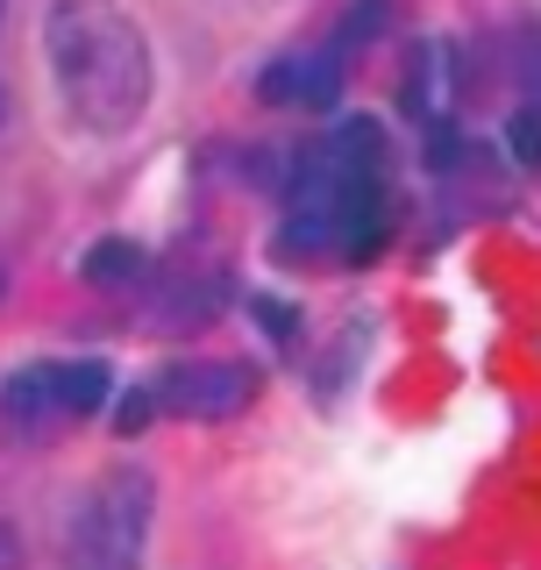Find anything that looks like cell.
I'll return each mask as SVG.
<instances>
[{
    "label": "cell",
    "mask_w": 541,
    "mask_h": 570,
    "mask_svg": "<svg viewBox=\"0 0 541 570\" xmlns=\"http://www.w3.org/2000/svg\"><path fill=\"white\" fill-rule=\"evenodd\" d=\"M157 400L171 406V414L186 421H236L249 400H257V371L249 364H171L165 385H157Z\"/></svg>",
    "instance_id": "5b68a950"
},
{
    "label": "cell",
    "mask_w": 541,
    "mask_h": 570,
    "mask_svg": "<svg viewBox=\"0 0 541 570\" xmlns=\"http://www.w3.org/2000/svg\"><path fill=\"white\" fill-rule=\"evenodd\" d=\"M0 8H8V0H0Z\"/></svg>",
    "instance_id": "5bb4252c"
},
{
    "label": "cell",
    "mask_w": 541,
    "mask_h": 570,
    "mask_svg": "<svg viewBox=\"0 0 541 570\" xmlns=\"http://www.w3.org/2000/svg\"><path fill=\"white\" fill-rule=\"evenodd\" d=\"M385 22H392V8H385V0H364V8H356L350 22H342V50H364V43H371V36L385 29Z\"/></svg>",
    "instance_id": "9c48e42d"
},
{
    "label": "cell",
    "mask_w": 541,
    "mask_h": 570,
    "mask_svg": "<svg viewBox=\"0 0 541 570\" xmlns=\"http://www.w3.org/2000/svg\"><path fill=\"white\" fill-rule=\"evenodd\" d=\"M0 570H22V542H14L8 521H0Z\"/></svg>",
    "instance_id": "4fadbf2b"
},
{
    "label": "cell",
    "mask_w": 541,
    "mask_h": 570,
    "mask_svg": "<svg viewBox=\"0 0 541 570\" xmlns=\"http://www.w3.org/2000/svg\"><path fill=\"white\" fill-rule=\"evenodd\" d=\"M293 207V249H335V257H371L385 243V136L371 121H342L335 136L306 142L285 178Z\"/></svg>",
    "instance_id": "7a4b0ae2"
},
{
    "label": "cell",
    "mask_w": 541,
    "mask_h": 570,
    "mask_svg": "<svg viewBox=\"0 0 541 570\" xmlns=\"http://www.w3.org/2000/svg\"><path fill=\"white\" fill-rule=\"evenodd\" d=\"M43 50L79 129L94 136L136 129V115L150 107V43L121 0H50Z\"/></svg>",
    "instance_id": "6da1fadb"
},
{
    "label": "cell",
    "mask_w": 541,
    "mask_h": 570,
    "mask_svg": "<svg viewBox=\"0 0 541 570\" xmlns=\"http://www.w3.org/2000/svg\"><path fill=\"white\" fill-rule=\"evenodd\" d=\"M257 321L278 328V335H293V307H278V299H257Z\"/></svg>",
    "instance_id": "7c38bea8"
},
{
    "label": "cell",
    "mask_w": 541,
    "mask_h": 570,
    "mask_svg": "<svg viewBox=\"0 0 541 570\" xmlns=\"http://www.w3.org/2000/svg\"><path fill=\"white\" fill-rule=\"evenodd\" d=\"M257 94L278 100V107H328L342 94V65L328 58V50H293V58H278L257 79Z\"/></svg>",
    "instance_id": "8992f818"
},
{
    "label": "cell",
    "mask_w": 541,
    "mask_h": 570,
    "mask_svg": "<svg viewBox=\"0 0 541 570\" xmlns=\"http://www.w3.org/2000/svg\"><path fill=\"white\" fill-rule=\"evenodd\" d=\"M406 107H413V115H421V121H435L442 107H449V50H442V43H421V50H413Z\"/></svg>",
    "instance_id": "52a82bcc"
},
{
    "label": "cell",
    "mask_w": 541,
    "mask_h": 570,
    "mask_svg": "<svg viewBox=\"0 0 541 570\" xmlns=\"http://www.w3.org/2000/svg\"><path fill=\"white\" fill-rule=\"evenodd\" d=\"M506 142H513L520 165H541V107H520L513 129H506Z\"/></svg>",
    "instance_id": "30bf717a"
},
{
    "label": "cell",
    "mask_w": 541,
    "mask_h": 570,
    "mask_svg": "<svg viewBox=\"0 0 541 570\" xmlns=\"http://www.w3.org/2000/svg\"><path fill=\"white\" fill-rule=\"evenodd\" d=\"M150 406H157V392H129V406H121L115 421H121V428H129V435H136V428L150 421Z\"/></svg>",
    "instance_id": "8fae6325"
},
{
    "label": "cell",
    "mask_w": 541,
    "mask_h": 570,
    "mask_svg": "<svg viewBox=\"0 0 541 570\" xmlns=\"http://www.w3.org/2000/svg\"><path fill=\"white\" fill-rule=\"evenodd\" d=\"M150 513H157V485L136 463L107 471L94 499L79 507V528H71V570H142Z\"/></svg>",
    "instance_id": "3957f363"
},
{
    "label": "cell",
    "mask_w": 541,
    "mask_h": 570,
    "mask_svg": "<svg viewBox=\"0 0 541 570\" xmlns=\"http://www.w3.org/2000/svg\"><path fill=\"white\" fill-rule=\"evenodd\" d=\"M94 285H129L142 272V249L136 243H100V249H86V264H79Z\"/></svg>",
    "instance_id": "ba28073f"
},
{
    "label": "cell",
    "mask_w": 541,
    "mask_h": 570,
    "mask_svg": "<svg viewBox=\"0 0 541 570\" xmlns=\"http://www.w3.org/2000/svg\"><path fill=\"white\" fill-rule=\"evenodd\" d=\"M107 392H115L107 364H29L8 385V421L14 428H65V421L100 414Z\"/></svg>",
    "instance_id": "277c9868"
}]
</instances>
